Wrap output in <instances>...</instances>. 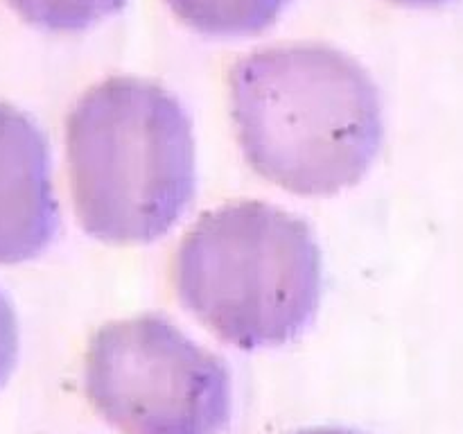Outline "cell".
Segmentation results:
<instances>
[{"instance_id": "obj_1", "label": "cell", "mask_w": 463, "mask_h": 434, "mask_svg": "<svg viewBox=\"0 0 463 434\" xmlns=\"http://www.w3.org/2000/svg\"><path fill=\"white\" fill-rule=\"evenodd\" d=\"M228 98L246 163L287 192L328 197L353 188L380 152L375 82L328 44L253 50L230 68Z\"/></svg>"}, {"instance_id": "obj_2", "label": "cell", "mask_w": 463, "mask_h": 434, "mask_svg": "<svg viewBox=\"0 0 463 434\" xmlns=\"http://www.w3.org/2000/svg\"><path fill=\"white\" fill-rule=\"evenodd\" d=\"M75 215L111 244H147L172 228L194 195V136L172 93L140 78H109L66 120Z\"/></svg>"}, {"instance_id": "obj_3", "label": "cell", "mask_w": 463, "mask_h": 434, "mask_svg": "<svg viewBox=\"0 0 463 434\" xmlns=\"http://www.w3.org/2000/svg\"><path fill=\"white\" fill-rule=\"evenodd\" d=\"M181 305L230 346L255 351L296 339L321 299V251L303 219L262 201L199 217L174 256Z\"/></svg>"}, {"instance_id": "obj_4", "label": "cell", "mask_w": 463, "mask_h": 434, "mask_svg": "<svg viewBox=\"0 0 463 434\" xmlns=\"http://www.w3.org/2000/svg\"><path fill=\"white\" fill-rule=\"evenodd\" d=\"M84 389L122 434H219L230 419L226 364L158 314L102 326L84 360Z\"/></svg>"}, {"instance_id": "obj_5", "label": "cell", "mask_w": 463, "mask_h": 434, "mask_svg": "<svg viewBox=\"0 0 463 434\" xmlns=\"http://www.w3.org/2000/svg\"><path fill=\"white\" fill-rule=\"evenodd\" d=\"M57 228L46 136L30 116L0 102V265L37 258Z\"/></svg>"}, {"instance_id": "obj_6", "label": "cell", "mask_w": 463, "mask_h": 434, "mask_svg": "<svg viewBox=\"0 0 463 434\" xmlns=\"http://www.w3.org/2000/svg\"><path fill=\"white\" fill-rule=\"evenodd\" d=\"M181 23L217 39L251 37L278 21L289 0H165Z\"/></svg>"}, {"instance_id": "obj_7", "label": "cell", "mask_w": 463, "mask_h": 434, "mask_svg": "<svg viewBox=\"0 0 463 434\" xmlns=\"http://www.w3.org/2000/svg\"><path fill=\"white\" fill-rule=\"evenodd\" d=\"M25 21L50 32H82L105 21L127 0H10Z\"/></svg>"}, {"instance_id": "obj_8", "label": "cell", "mask_w": 463, "mask_h": 434, "mask_svg": "<svg viewBox=\"0 0 463 434\" xmlns=\"http://www.w3.org/2000/svg\"><path fill=\"white\" fill-rule=\"evenodd\" d=\"M19 357V323L12 303L0 292V389L7 385Z\"/></svg>"}, {"instance_id": "obj_9", "label": "cell", "mask_w": 463, "mask_h": 434, "mask_svg": "<svg viewBox=\"0 0 463 434\" xmlns=\"http://www.w3.org/2000/svg\"><path fill=\"white\" fill-rule=\"evenodd\" d=\"M398 5H409V7H432V5H441L448 3V0H393Z\"/></svg>"}, {"instance_id": "obj_10", "label": "cell", "mask_w": 463, "mask_h": 434, "mask_svg": "<svg viewBox=\"0 0 463 434\" xmlns=\"http://www.w3.org/2000/svg\"><path fill=\"white\" fill-rule=\"evenodd\" d=\"M296 434H357V432L337 430V428H316V430H305V432H296Z\"/></svg>"}]
</instances>
